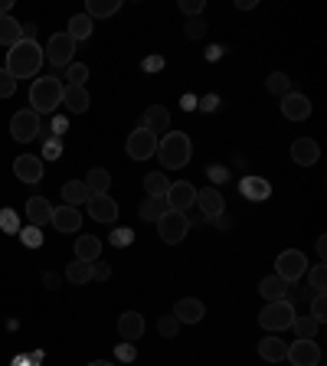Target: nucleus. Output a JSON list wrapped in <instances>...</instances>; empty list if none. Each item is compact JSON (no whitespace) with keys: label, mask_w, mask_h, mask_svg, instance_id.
Returning a JSON list of instances; mask_svg holds the SVG:
<instances>
[{"label":"nucleus","mask_w":327,"mask_h":366,"mask_svg":"<svg viewBox=\"0 0 327 366\" xmlns=\"http://www.w3.org/2000/svg\"><path fill=\"white\" fill-rule=\"evenodd\" d=\"M43 46L36 40H20L17 46H11V52H7V66L4 69L11 72L13 79H30V75H36V72L43 69Z\"/></svg>","instance_id":"obj_1"},{"label":"nucleus","mask_w":327,"mask_h":366,"mask_svg":"<svg viewBox=\"0 0 327 366\" xmlns=\"http://www.w3.org/2000/svg\"><path fill=\"white\" fill-rule=\"evenodd\" d=\"M190 138L183 131H167L164 138L158 141V157L160 163L167 167V170H180V167H187L190 163Z\"/></svg>","instance_id":"obj_2"},{"label":"nucleus","mask_w":327,"mask_h":366,"mask_svg":"<svg viewBox=\"0 0 327 366\" xmlns=\"http://www.w3.org/2000/svg\"><path fill=\"white\" fill-rule=\"evenodd\" d=\"M62 85L56 75H43V79H36L30 85V105H33V112L36 115H50L56 112L62 105Z\"/></svg>","instance_id":"obj_3"},{"label":"nucleus","mask_w":327,"mask_h":366,"mask_svg":"<svg viewBox=\"0 0 327 366\" xmlns=\"http://www.w3.org/2000/svg\"><path fill=\"white\" fill-rule=\"evenodd\" d=\"M295 305L291 301H268L265 307H262V314H258V327L262 330H268V334H281V330H288L291 327V321H295Z\"/></svg>","instance_id":"obj_4"},{"label":"nucleus","mask_w":327,"mask_h":366,"mask_svg":"<svg viewBox=\"0 0 327 366\" xmlns=\"http://www.w3.org/2000/svg\"><path fill=\"white\" fill-rule=\"evenodd\" d=\"M305 272H307V258H305V252H298V249H288V252H281L275 258V274L285 278L288 285H295L298 278H305Z\"/></svg>","instance_id":"obj_5"},{"label":"nucleus","mask_w":327,"mask_h":366,"mask_svg":"<svg viewBox=\"0 0 327 366\" xmlns=\"http://www.w3.org/2000/svg\"><path fill=\"white\" fill-rule=\"evenodd\" d=\"M158 233H160V239H164L167 245L183 242V239H187V233H190L187 213H174V210H167V213L158 219Z\"/></svg>","instance_id":"obj_6"},{"label":"nucleus","mask_w":327,"mask_h":366,"mask_svg":"<svg viewBox=\"0 0 327 366\" xmlns=\"http://www.w3.org/2000/svg\"><path fill=\"white\" fill-rule=\"evenodd\" d=\"M125 147H128L131 161H148V157L158 154V134H151L148 128H134V131L128 134Z\"/></svg>","instance_id":"obj_7"},{"label":"nucleus","mask_w":327,"mask_h":366,"mask_svg":"<svg viewBox=\"0 0 327 366\" xmlns=\"http://www.w3.org/2000/svg\"><path fill=\"white\" fill-rule=\"evenodd\" d=\"M36 131H40V115L33 112V108H27V112H17L11 118V138L13 141H33L36 138Z\"/></svg>","instance_id":"obj_8"},{"label":"nucleus","mask_w":327,"mask_h":366,"mask_svg":"<svg viewBox=\"0 0 327 366\" xmlns=\"http://www.w3.org/2000/svg\"><path fill=\"white\" fill-rule=\"evenodd\" d=\"M72 52H76V40H72L69 33H56V36H50V43H46V52H43V56H46L53 66H69Z\"/></svg>","instance_id":"obj_9"},{"label":"nucleus","mask_w":327,"mask_h":366,"mask_svg":"<svg viewBox=\"0 0 327 366\" xmlns=\"http://www.w3.org/2000/svg\"><path fill=\"white\" fill-rule=\"evenodd\" d=\"M167 210H174V213H187L190 206L197 203V186L187 180H180V183H170V190H167Z\"/></svg>","instance_id":"obj_10"},{"label":"nucleus","mask_w":327,"mask_h":366,"mask_svg":"<svg viewBox=\"0 0 327 366\" xmlns=\"http://www.w3.org/2000/svg\"><path fill=\"white\" fill-rule=\"evenodd\" d=\"M285 360L291 366H317L321 363V346L314 340H295V344H288Z\"/></svg>","instance_id":"obj_11"},{"label":"nucleus","mask_w":327,"mask_h":366,"mask_svg":"<svg viewBox=\"0 0 327 366\" xmlns=\"http://www.w3.org/2000/svg\"><path fill=\"white\" fill-rule=\"evenodd\" d=\"M13 173L20 183H40L43 180V157H33V154H20L13 161Z\"/></svg>","instance_id":"obj_12"},{"label":"nucleus","mask_w":327,"mask_h":366,"mask_svg":"<svg viewBox=\"0 0 327 366\" xmlns=\"http://www.w3.org/2000/svg\"><path fill=\"white\" fill-rule=\"evenodd\" d=\"M85 206H89V216L95 219V223H115V219H118V203H115L109 193L92 196Z\"/></svg>","instance_id":"obj_13"},{"label":"nucleus","mask_w":327,"mask_h":366,"mask_svg":"<svg viewBox=\"0 0 327 366\" xmlns=\"http://www.w3.org/2000/svg\"><path fill=\"white\" fill-rule=\"evenodd\" d=\"M197 206H200V213H203V219H213V216L226 213L223 193H219L216 186H203V190H197Z\"/></svg>","instance_id":"obj_14"},{"label":"nucleus","mask_w":327,"mask_h":366,"mask_svg":"<svg viewBox=\"0 0 327 366\" xmlns=\"http://www.w3.org/2000/svg\"><path fill=\"white\" fill-rule=\"evenodd\" d=\"M281 115H285L288 122H305V118H311V102H307V95L288 92L285 98H281Z\"/></svg>","instance_id":"obj_15"},{"label":"nucleus","mask_w":327,"mask_h":366,"mask_svg":"<svg viewBox=\"0 0 327 366\" xmlns=\"http://www.w3.org/2000/svg\"><path fill=\"white\" fill-rule=\"evenodd\" d=\"M207 314V307L200 298H180L177 305H174V317H177V324H200Z\"/></svg>","instance_id":"obj_16"},{"label":"nucleus","mask_w":327,"mask_h":366,"mask_svg":"<svg viewBox=\"0 0 327 366\" xmlns=\"http://www.w3.org/2000/svg\"><path fill=\"white\" fill-rule=\"evenodd\" d=\"M53 226H56V229H60V233H76V229H79L82 226V213L79 210H76V206H53V219H50Z\"/></svg>","instance_id":"obj_17"},{"label":"nucleus","mask_w":327,"mask_h":366,"mask_svg":"<svg viewBox=\"0 0 327 366\" xmlns=\"http://www.w3.org/2000/svg\"><path fill=\"white\" fill-rule=\"evenodd\" d=\"M291 161L301 163V167H314V163L321 161V147H317V141H311V138H298V141L291 144Z\"/></svg>","instance_id":"obj_18"},{"label":"nucleus","mask_w":327,"mask_h":366,"mask_svg":"<svg viewBox=\"0 0 327 366\" xmlns=\"http://www.w3.org/2000/svg\"><path fill=\"white\" fill-rule=\"evenodd\" d=\"M285 353H288V344L281 340V337L268 334V337H262V340H258V356H262L265 363H281V360H285Z\"/></svg>","instance_id":"obj_19"},{"label":"nucleus","mask_w":327,"mask_h":366,"mask_svg":"<svg viewBox=\"0 0 327 366\" xmlns=\"http://www.w3.org/2000/svg\"><path fill=\"white\" fill-rule=\"evenodd\" d=\"M27 219H30V226H46L53 219V206H50V200L46 196H30L27 200Z\"/></svg>","instance_id":"obj_20"},{"label":"nucleus","mask_w":327,"mask_h":366,"mask_svg":"<svg viewBox=\"0 0 327 366\" xmlns=\"http://www.w3.org/2000/svg\"><path fill=\"white\" fill-rule=\"evenodd\" d=\"M118 334L125 344H131V340H138L141 334H144V317L138 314V311H125V314L118 317Z\"/></svg>","instance_id":"obj_21"},{"label":"nucleus","mask_w":327,"mask_h":366,"mask_svg":"<svg viewBox=\"0 0 327 366\" xmlns=\"http://www.w3.org/2000/svg\"><path fill=\"white\" fill-rule=\"evenodd\" d=\"M89 92H85V85H66L62 89V105L69 108L72 115H82L85 108H89Z\"/></svg>","instance_id":"obj_22"},{"label":"nucleus","mask_w":327,"mask_h":366,"mask_svg":"<svg viewBox=\"0 0 327 366\" xmlns=\"http://www.w3.org/2000/svg\"><path fill=\"white\" fill-rule=\"evenodd\" d=\"M141 128H148L151 134L170 131V112L164 105H151L148 112H144V124H141Z\"/></svg>","instance_id":"obj_23"},{"label":"nucleus","mask_w":327,"mask_h":366,"mask_svg":"<svg viewBox=\"0 0 327 366\" xmlns=\"http://www.w3.org/2000/svg\"><path fill=\"white\" fill-rule=\"evenodd\" d=\"M288 281L285 278H278V274H268V278H262V285H258V295L265 298V301H285L288 298Z\"/></svg>","instance_id":"obj_24"},{"label":"nucleus","mask_w":327,"mask_h":366,"mask_svg":"<svg viewBox=\"0 0 327 366\" xmlns=\"http://www.w3.org/2000/svg\"><path fill=\"white\" fill-rule=\"evenodd\" d=\"M62 200H66V206H85L92 200V193H89V186L82 180H69V183H62Z\"/></svg>","instance_id":"obj_25"},{"label":"nucleus","mask_w":327,"mask_h":366,"mask_svg":"<svg viewBox=\"0 0 327 366\" xmlns=\"http://www.w3.org/2000/svg\"><path fill=\"white\" fill-rule=\"evenodd\" d=\"M76 258H79V262H99L102 258L99 235H79V239H76Z\"/></svg>","instance_id":"obj_26"},{"label":"nucleus","mask_w":327,"mask_h":366,"mask_svg":"<svg viewBox=\"0 0 327 366\" xmlns=\"http://www.w3.org/2000/svg\"><path fill=\"white\" fill-rule=\"evenodd\" d=\"M239 190H242L246 200H268V193H272L265 177H246V180L239 183Z\"/></svg>","instance_id":"obj_27"},{"label":"nucleus","mask_w":327,"mask_h":366,"mask_svg":"<svg viewBox=\"0 0 327 366\" xmlns=\"http://www.w3.org/2000/svg\"><path fill=\"white\" fill-rule=\"evenodd\" d=\"M85 186H89V193L92 196H99V193H109V186H111V173L105 170V167H92L89 173H85Z\"/></svg>","instance_id":"obj_28"},{"label":"nucleus","mask_w":327,"mask_h":366,"mask_svg":"<svg viewBox=\"0 0 327 366\" xmlns=\"http://www.w3.org/2000/svg\"><path fill=\"white\" fill-rule=\"evenodd\" d=\"M164 213H167V200H164V196H148V200L138 206V216L144 223H158Z\"/></svg>","instance_id":"obj_29"},{"label":"nucleus","mask_w":327,"mask_h":366,"mask_svg":"<svg viewBox=\"0 0 327 366\" xmlns=\"http://www.w3.org/2000/svg\"><path fill=\"white\" fill-rule=\"evenodd\" d=\"M23 40V27L13 20L11 13L7 17H0V46H17Z\"/></svg>","instance_id":"obj_30"},{"label":"nucleus","mask_w":327,"mask_h":366,"mask_svg":"<svg viewBox=\"0 0 327 366\" xmlns=\"http://www.w3.org/2000/svg\"><path fill=\"white\" fill-rule=\"evenodd\" d=\"M118 0H89L85 3V17L89 20H105V17H111V13H118Z\"/></svg>","instance_id":"obj_31"},{"label":"nucleus","mask_w":327,"mask_h":366,"mask_svg":"<svg viewBox=\"0 0 327 366\" xmlns=\"http://www.w3.org/2000/svg\"><path fill=\"white\" fill-rule=\"evenodd\" d=\"M66 33H69L76 43H79V40H89V36H92V20L85 17V13H76V17L69 20V30H66Z\"/></svg>","instance_id":"obj_32"},{"label":"nucleus","mask_w":327,"mask_h":366,"mask_svg":"<svg viewBox=\"0 0 327 366\" xmlns=\"http://www.w3.org/2000/svg\"><path fill=\"white\" fill-rule=\"evenodd\" d=\"M307 291L311 295H324V288H327V268L324 265H314V268H307Z\"/></svg>","instance_id":"obj_33"},{"label":"nucleus","mask_w":327,"mask_h":366,"mask_svg":"<svg viewBox=\"0 0 327 366\" xmlns=\"http://www.w3.org/2000/svg\"><path fill=\"white\" fill-rule=\"evenodd\" d=\"M66 278H69L72 285H85V281H92V262H76L66 268Z\"/></svg>","instance_id":"obj_34"},{"label":"nucleus","mask_w":327,"mask_h":366,"mask_svg":"<svg viewBox=\"0 0 327 366\" xmlns=\"http://www.w3.org/2000/svg\"><path fill=\"white\" fill-rule=\"evenodd\" d=\"M291 327H295L298 340H314V334H317V321H311L307 314H295Z\"/></svg>","instance_id":"obj_35"},{"label":"nucleus","mask_w":327,"mask_h":366,"mask_svg":"<svg viewBox=\"0 0 327 366\" xmlns=\"http://www.w3.org/2000/svg\"><path fill=\"white\" fill-rule=\"evenodd\" d=\"M265 89L272 92V95H278V98H285L288 92H291V79H288L285 72H272L265 79Z\"/></svg>","instance_id":"obj_36"},{"label":"nucleus","mask_w":327,"mask_h":366,"mask_svg":"<svg viewBox=\"0 0 327 366\" xmlns=\"http://www.w3.org/2000/svg\"><path fill=\"white\" fill-rule=\"evenodd\" d=\"M144 190H148V196H167L170 180L164 173H148V177H144Z\"/></svg>","instance_id":"obj_37"},{"label":"nucleus","mask_w":327,"mask_h":366,"mask_svg":"<svg viewBox=\"0 0 327 366\" xmlns=\"http://www.w3.org/2000/svg\"><path fill=\"white\" fill-rule=\"evenodd\" d=\"M62 79H66L62 85H85V79H89V66H85V62H69Z\"/></svg>","instance_id":"obj_38"},{"label":"nucleus","mask_w":327,"mask_h":366,"mask_svg":"<svg viewBox=\"0 0 327 366\" xmlns=\"http://www.w3.org/2000/svg\"><path fill=\"white\" fill-rule=\"evenodd\" d=\"M0 229L7 235L20 233V216H17V210H0Z\"/></svg>","instance_id":"obj_39"},{"label":"nucleus","mask_w":327,"mask_h":366,"mask_svg":"<svg viewBox=\"0 0 327 366\" xmlns=\"http://www.w3.org/2000/svg\"><path fill=\"white\" fill-rule=\"evenodd\" d=\"M17 235H20V242L27 245V249H40V245H43V233L36 229V226H23Z\"/></svg>","instance_id":"obj_40"},{"label":"nucleus","mask_w":327,"mask_h":366,"mask_svg":"<svg viewBox=\"0 0 327 366\" xmlns=\"http://www.w3.org/2000/svg\"><path fill=\"white\" fill-rule=\"evenodd\" d=\"M311 321H317V324H324L327 321V298L324 295H311Z\"/></svg>","instance_id":"obj_41"},{"label":"nucleus","mask_w":327,"mask_h":366,"mask_svg":"<svg viewBox=\"0 0 327 366\" xmlns=\"http://www.w3.org/2000/svg\"><path fill=\"white\" fill-rule=\"evenodd\" d=\"M177 330H180V324H177V317L174 314H164L158 321V334L160 337H177Z\"/></svg>","instance_id":"obj_42"},{"label":"nucleus","mask_w":327,"mask_h":366,"mask_svg":"<svg viewBox=\"0 0 327 366\" xmlns=\"http://www.w3.org/2000/svg\"><path fill=\"white\" fill-rule=\"evenodd\" d=\"M13 92H17V79L7 69H0V98H11Z\"/></svg>","instance_id":"obj_43"},{"label":"nucleus","mask_w":327,"mask_h":366,"mask_svg":"<svg viewBox=\"0 0 327 366\" xmlns=\"http://www.w3.org/2000/svg\"><path fill=\"white\" fill-rule=\"evenodd\" d=\"M131 242H134V233H131L128 226H125V229H115V233H111V245L125 249V245H131Z\"/></svg>","instance_id":"obj_44"},{"label":"nucleus","mask_w":327,"mask_h":366,"mask_svg":"<svg viewBox=\"0 0 327 366\" xmlns=\"http://www.w3.org/2000/svg\"><path fill=\"white\" fill-rule=\"evenodd\" d=\"M60 154H62V141H60V138H50V141L43 144V157H46V161H56Z\"/></svg>","instance_id":"obj_45"},{"label":"nucleus","mask_w":327,"mask_h":366,"mask_svg":"<svg viewBox=\"0 0 327 366\" xmlns=\"http://www.w3.org/2000/svg\"><path fill=\"white\" fill-rule=\"evenodd\" d=\"M92 278H95V281H109L111 278V265L109 262H92Z\"/></svg>","instance_id":"obj_46"},{"label":"nucleus","mask_w":327,"mask_h":366,"mask_svg":"<svg viewBox=\"0 0 327 366\" xmlns=\"http://www.w3.org/2000/svg\"><path fill=\"white\" fill-rule=\"evenodd\" d=\"M203 7H207V0H180V10L187 13V17H197V13H203Z\"/></svg>","instance_id":"obj_47"},{"label":"nucleus","mask_w":327,"mask_h":366,"mask_svg":"<svg viewBox=\"0 0 327 366\" xmlns=\"http://www.w3.org/2000/svg\"><path fill=\"white\" fill-rule=\"evenodd\" d=\"M115 356H118L121 363H131V360L138 356V350H134V344H118L115 346Z\"/></svg>","instance_id":"obj_48"},{"label":"nucleus","mask_w":327,"mask_h":366,"mask_svg":"<svg viewBox=\"0 0 327 366\" xmlns=\"http://www.w3.org/2000/svg\"><path fill=\"white\" fill-rule=\"evenodd\" d=\"M141 69L144 72H160L164 69V56H148V59L141 62Z\"/></svg>","instance_id":"obj_49"},{"label":"nucleus","mask_w":327,"mask_h":366,"mask_svg":"<svg viewBox=\"0 0 327 366\" xmlns=\"http://www.w3.org/2000/svg\"><path fill=\"white\" fill-rule=\"evenodd\" d=\"M203 33H207V27H203L200 20H190V23H187V36H190V40H200Z\"/></svg>","instance_id":"obj_50"},{"label":"nucleus","mask_w":327,"mask_h":366,"mask_svg":"<svg viewBox=\"0 0 327 366\" xmlns=\"http://www.w3.org/2000/svg\"><path fill=\"white\" fill-rule=\"evenodd\" d=\"M226 177H229L226 167H209V180L213 183H226Z\"/></svg>","instance_id":"obj_51"},{"label":"nucleus","mask_w":327,"mask_h":366,"mask_svg":"<svg viewBox=\"0 0 327 366\" xmlns=\"http://www.w3.org/2000/svg\"><path fill=\"white\" fill-rule=\"evenodd\" d=\"M216 105H219V95H207L203 102H197V108H203V112H213Z\"/></svg>","instance_id":"obj_52"},{"label":"nucleus","mask_w":327,"mask_h":366,"mask_svg":"<svg viewBox=\"0 0 327 366\" xmlns=\"http://www.w3.org/2000/svg\"><path fill=\"white\" fill-rule=\"evenodd\" d=\"M207 223H213L216 229H229V226H232V219H229L226 213H219V216H213V219H207Z\"/></svg>","instance_id":"obj_53"},{"label":"nucleus","mask_w":327,"mask_h":366,"mask_svg":"<svg viewBox=\"0 0 327 366\" xmlns=\"http://www.w3.org/2000/svg\"><path fill=\"white\" fill-rule=\"evenodd\" d=\"M180 108H183V112H193V108H197V95H183Z\"/></svg>","instance_id":"obj_54"},{"label":"nucleus","mask_w":327,"mask_h":366,"mask_svg":"<svg viewBox=\"0 0 327 366\" xmlns=\"http://www.w3.org/2000/svg\"><path fill=\"white\" fill-rule=\"evenodd\" d=\"M53 134H56V138L66 134V118H56V122H53Z\"/></svg>","instance_id":"obj_55"},{"label":"nucleus","mask_w":327,"mask_h":366,"mask_svg":"<svg viewBox=\"0 0 327 366\" xmlns=\"http://www.w3.org/2000/svg\"><path fill=\"white\" fill-rule=\"evenodd\" d=\"M219 56H223V46H209V50H207V59L209 62H216Z\"/></svg>","instance_id":"obj_56"},{"label":"nucleus","mask_w":327,"mask_h":366,"mask_svg":"<svg viewBox=\"0 0 327 366\" xmlns=\"http://www.w3.org/2000/svg\"><path fill=\"white\" fill-rule=\"evenodd\" d=\"M23 40H36V23H27V27H23Z\"/></svg>","instance_id":"obj_57"},{"label":"nucleus","mask_w":327,"mask_h":366,"mask_svg":"<svg viewBox=\"0 0 327 366\" xmlns=\"http://www.w3.org/2000/svg\"><path fill=\"white\" fill-rule=\"evenodd\" d=\"M317 255H321V258H324V255H327V239H324V235L317 239Z\"/></svg>","instance_id":"obj_58"},{"label":"nucleus","mask_w":327,"mask_h":366,"mask_svg":"<svg viewBox=\"0 0 327 366\" xmlns=\"http://www.w3.org/2000/svg\"><path fill=\"white\" fill-rule=\"evenodd\" d=\"M89 366H115V363H109V360H92Z\"/></svg>","instance_id":"obj_59"},{"label":"nucleus","mask_w":327,"mask_h":366,"mask_svg":"<svg viewBox=\"0 0 327 366\" xmlns=\"http://www.w3.org/2000/svg\"><path fill=\"white\" fill-rule=\"evenodd\" d=\"M13 366H30V363H27L23 356H17V360H13Z\"/></svg>","instance_id":"obj_60"}]
</instances>
